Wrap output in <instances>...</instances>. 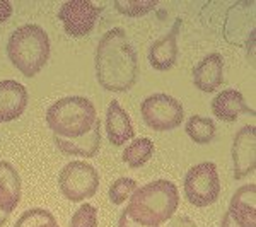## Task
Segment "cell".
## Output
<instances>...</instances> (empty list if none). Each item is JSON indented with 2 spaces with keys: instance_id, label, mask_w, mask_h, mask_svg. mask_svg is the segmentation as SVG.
I'll return each instance as SVG.
<instances>
[{
  "instance_id": "cell-1",
  "label": "cell",
  "mask_w": 256,
  "mask_h": 227,
  "mask_svg": "<svg viewBox=\"0 0 256 227\" xmlns=\"http://www.w3.org/2000/svg\"><path fill=\"white\" fill-rule=\"evenodd\" d=\"M96 79L102 89L126 92L138 79L137 52L122 28L110 30L96 48Z\"/></svg>"
},
{
  "instance_id": "cell-2",
  "label": "cell",
  "mask_w": 256,
  "mask_h": 227,
  "mask_svg": "<svg viewBox=\"0 0 256 227\" xmlns=\"http://www.w3.org/2000/svg\"><path fill=\"white\" fill-rule=\"evenodd\" d=\"M180 192L172 181L158 180L137 188L125 208L126 216L138 226L159 227L174 217Z\"/></svg>"
},
{
  "instance_id": "cell-3",
  "label": "cell",
  "mask_w": 256,
  "mask_h": 227,
  "mask_svg": "<svg viewBox=\"0 0 256 227\" xmlns=\"http://www.w3.org/2000/svg\"><path fill=\"white\" fill-rule=\"evenodd\" d=\"M50 38L38 24L18 28L7 41V56L24 77L38 76L50 58Z\"/></svg>"
},
{
  "instance_id": "cell-4",
  "label": "cell",
  "mask_w": 256,
  "mask_h": 227,
  "mask_svg": "<svg viewBox=\"0 0 256 227\" xmlns=\"http://www.w3.org/2000/svg\"><path fill=\"white\" fill-rule=\"evenodd\" d=\"M98 120L94 104L88 98L68 96L53 102L46 111L50 130L60 138H79L92 128Z\"/></svg>"
},
{
  "instance_id": "cell-5",
  "label": "cell",
  "mask_w": 256,
  "mask_h": 227,
  "mask_svg": "<svg viewBox=\"0 0 256 227\" xmlns=\"http://www.w3.org/2000/svg\"><path fill=\"white\" fill-rule=\"evenodd\" d=\"M58 186L67 200L72 204H80L96 195L99 188V174L96 168L90 164L72 160L62 168Z\"/></svg>"
},
{
  "instance_id": "cell-6",
  "label": "cell",
  "mask_w": 256,
  "mask_h": 227,
  "mask_svg": "<svg viewBox=\"0 0 256 227\" xmlns=\"http://www.w3.org/2000/svg\"><path fill=\"white\" fill-rule=\"evenodd\" d=\"M220 195V180L214 162H200L184 176V196L193 207H208Z\"/></svg>"
},
{
  "instance_id": "cell-7",
  "label": "cell",
  "mask_w": 256,
  "mask_h": 227,
  "mask_svg": "<svg viewBox=\"0 0 256 227\" xmlns=\"http://www.w3.org/2000/svg\"><path fill=\"white\" fill-rule=\"evenodd\" d=\"M144 123L156 132H169L181 126L184 120L183 104L168 94H152L140 104Z\"/></svg>"
},
{
  "instance_id": "cell-8",
  "label": "cell",
  "mask_w": 256,
  "mask_h": 227,
  "mask_svg": "<svg viewBox=\"0 0 256 227\" xmlns=\"http://www.w3.org/2000/svg\"><path fill=\"white\" fill-rule=\"evenodd\" d=\"M101 9L89 0H68L64 2L58 10V19L65 32L72 38L88 36L96 26Z\"/></svg>"
},
{
  "instance_id": "cell-9",
  "label": "cell",
  "mask_w": 256,
  "mask_h": 227,
  "mask_svg": "<svg viewBox=\"0 0 256 227\" xmlns=\"http://www.w3.org/2000/svg\"><path fill=\"white\" fill-rule=\"evenodd\" d=\"M234 178L242 180L256 169V128L246 125L236 134L232 142Z\"/></svg>"
},
{
  "instance_id": "cell-10",
  "label": "cell",
  "mask_w": 256,
  "mask_h": 227,
  "mask_svg": "<svg viewBox=\"0 0 256 227\" xmlns=\"http://www.w3.org/2000/svg\"><path fill=\"white\" fill-rule=\"evenodd\" d=\"M28 89L18 80L0 82V123H9L19 118L28 108Z\"/></svg>"
},
{
  "instance_id": "cell-11",
  "label": "cell",
  "mask_w": 256,
  "mask_h": 227,
  "mask_svg": "<svg viewBox=\"0 0 256 227\" xmlns=\"http://www.w3.org/2000/svg\"><path fill=\"white\" fill-rule=\"evenodd\" d=\"M224 82V60L220 53H208L193 68V84L202 92L212 94Z\"/></svg>"
},
{
  "instance_id": "cell-12",
  "label": "cell",
  "mask_w": 256,
  "mask_h": 227,
  "mask_svg": "<svg viewBox=\"0 0 256 227\" xmlns=\"http://www.w3.org/2000/svg\"><path fill=\"white\" fill-rule=\"evenodd\" d=\"M232 220L239 227H256V184H244L230 198L229 210Z\"/></svg>"
},
{
  "instance_id": "cell-13",
  "label": "cell",
  "mask_w": 256,
  "mask_h": 227,
  "mask_svg": "<svg viewBox=\"0 0 256 227\" xmlns=\"http://www.w3.org/2000/svg\"><path fill=\"white\" fill-rule=\"evenodd\" d=\"M53 142L58 147V150H62L67 156H80V158H94L99 152L101 147V122L96 120L88 134L82 135L79 138H60L53 135Z\"/></svg>"
},
{
  "instance_id": "cell-14",
  "label": "cell",
  "mask_w": 256,
  "mask_h": 227,
  "mask_svg": "<svg viewBox=\"0 0 256 227\" xmlns=\"http://www.w3.org/2000/svg\"><path fill=\"white\" fill-rule=\"evenodd\" d=\"M106 134H108L110 142L116 147L125 146L128 140L135 137V130L130 122V116L114 99L110 102L108 111H106Z\"/></svg>"
},
{
  "instance_id": "cell-15",
  "label": "cell",
  "mask_w": 256,
  "mask_h": 227,
  "mask_svg": "<svg viewBox=\"0 0 256 227\" xmlns=\"http://www.w3.org/2000/svg\"><path fill=\"white\" fill-rule=\"evenodd\" d=\"M20 202V176L7 160H0V210L12 214Z\"/></svg>"
},
{
  "instance_id": "cell-16",
  "label": "cell",
  "mask_w": 256,
  "mask_h": 227,
  "mask_svg": "<svg viewBox=\"0 0 256 227\" xmlns=\"http://www.w3.org/2000/svg\"><path fill=\"white\" fill-rule=\"evenodd\" d=\"M212 113L216 118L222 122L232 123L236 122L239 114H254V111L244 102L242 94L236 89H227L217 94L212 101Z\"/></svg>"
},
{
  "instance_id": "cell-17",
  "label": "cell",
  "mask_w": 256,
  "mask_h": 227,
  "mask_svg": "<svg viewBox=\"0 0 256 227\" xmlns=\"http://www.w3.org/2000/svg\"><path fill=\"white\" fill-rule=\"evenodd\" d=\"M242 7H244V2L236 4V6H232L229 9V16H227V19H234V26L224 28V34L230 30H234L232 34L226 38L232 44H242L248 36H251V38L254 36V12L242 10Z\"/></svg>"
},
{
  "instance_id": "cell-18",
  "label": "cell",
  "mask_w": 256,
  "mask_h": 227,
  "mask_svg": "<svg viewBox=\"0 0 256 227\" xmlns=\"http://www.w3.org/2000/svg\"><path fill=\"white\" fill-rule=\"evenodd\" d=\"M176 60H178L176 31H172L168 36H162V38L156 41L150 46V50H148V62L159 72L171 70L176 65Z\"/></svg>"
},
{
  "instance_id": "cell-19",
  "label": "cell",
  "mask_w": 256,
  "mask_h": 227,
  "mask_svg": "<svg viewBox=\"0 0 256 227\" xmlns=\"http://www.w3.org/2000/svg\"><path fill=\"white\" fill-rule=\"evenodd\" d=\"M154 142L147 137L135 138L134 142L123 150V160L130 166L132 169L142 168L144 164H147L154 156Z\"/></svg>"
},
{
  "instance_id": "cell-20",
  "label": "cell",
  "mask_w": 256,
  "mask_h": 227,
  "mask_svg": "<svg viewBox=\"0 0 256 227\" xmlns=\"http://www.w3.org/2000/svg\"><path fill=\"white\" fill-rule=\"evenodd\" d=\"M184 130H186V135L193 140L198 146H205V144H210L216 137V123L210 118L200 116V114H193L192 118L186 122L184 125Z\"/></svg>"
},
{
  "instance_id": "cell-21",
  "label": "cell",
  "mask_w": 256,
  "mask_h": 227,
  "mask_svg": "<svg viewBox=\"0 0 256 227\" xmlns=\"http://www.w3.org/2000/svg\"><path fill=\"white\" fill-rule=\"evenodd\" d=\"M14 227H60L52 212L44 208H31L22 214Z\"/></svg>"
},
{
  "instance_id": "cell-22",
  "label": "cell",
  "mask_w": 256,
  "mask_h": 227,
  "mask_svg": "<svg viewBox=\"0 0 256 227\" xmlns=\"http://www.w3.org/2000/svg\"><path fill=\"white\" fill-rule=\"evenodd\" d=\"M114 7L120 14L128 18H142L158 7L156 0H116Z\"/></svg>"
},
{
  "instance_id": "cell-23",
  "label": "cell",
  "mask_w": 256,
  "mask_h": 227,
  "mask_svg": "<svg viewBox=\"0 0 256 227\" xmlns=\"http://www.w3.org/2000/svg\"><path fill=\"white\" fill-rule=\"evenodd\" d=\"M138 188L137 181L132 178H118L116 181H113L110 186L108 196L113 205H122L134 195V192Z\"/></svg>"
},
{
  "instance_id": "cell-24",
  "label": "cell",
  "mask_w": 256,
  "mask_h": 227,
  "mask_svg": "<svg viewBox=\"0 0 256 227\" xmlns=\"http://www.w3.org/2000/svg\"><path fill=\"white\" fill-rule=\"evenodd\" d=\"M70 227H98V208L90 204H82L72 216Z\"/></svg>"
},
{
  "instance_id": "cell-25",
  "label": "cell",
  "mask_w": 256,
  "mask_h": 227,
  "mask_svg": "<svg viewBox=\"0 0 256 227\" xmlns=\"http://www.w3.org/2000/svg\"><path fill=\"white\" fill-rule=\"evenodd\" d=\"M168 227H196V224L190 217L180 216V217H172L171 218V224H169Z\"/></svg>"
},
{
  "instance_id": "cell-26",
  "label": "cell",
  "mask_w": 256,
  "mask_h": 227,
  "mask_svg": "<svg viewBox=\"0 0 256 227\" xmlns=\"http://www.w3.org/2000/svg\"><path fill=\"white\" fill-rule=\"evenodd\" d=\"M12 14V4L9 0H0V24L6 22Z\"/></svg>"
},
{
  "instance_id": "cell-27",
  "label": "cell",
  "mask_w": 256,
  "mask_h": 227,
  "mask_svg": "<svg viewBox=\"0 0 256 227\" xmlns=\"http://www.w3.org/2000/svg\"><path fill=\"white\" fill-rule=\"evenodd\" d=\"M118 227H144V226L135 224V222L132 220V218L126 216V212H125V210H123V212H122V216H120V220H118Z\"/></svg>"
},
{
  "instance_id": "cell-28",
  "label": "cell",
  "mask_w": 256,
  "mask_h": 227,
  "mask_svg": "<svg viewBox=\"0 0 256 227\" xmlns=\"http://www.w3.org/2000/svg\"><path fill=\"white\" fill-rule=\"evenodd\" d=\"M220 227H239L236 222L232 220V217L229 216V214H224V217H222V226Z\"/></svg>"
},
{
  "instance_id": "cell-29",
  "label": "cell",
  "mask_w": 256,
  "mask_h": 227,
  "mask_svg": "<svg viewBox=\"0 0 256 227\" xmlns=\"http://www.w3.org/2000/svg\"><path fill=\"white\" fill-rule=\"evenodd\" d=\"M7 220H9V214H6V212H2V210H0V227L6 224Z\"/></svg>"
}]
</instances>
